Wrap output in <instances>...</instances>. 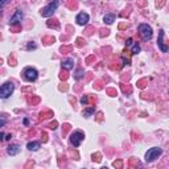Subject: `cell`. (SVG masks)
I'll list each match as a JSON object with an SVG mask.
<instances>
[{"label":"cell","instance_id":"1","mask_svg":"<svg viewBox=\"0 0 169 169\" xmlns=\"http://www.w3.org/2000/svg\"><path fill=\"white\" fill-rule=\"evenodd\" d=\"M58 7H60V0H53V2H50L46 7L42 8L40 11V13H41V16H44V17H50V16H53V13L56 12Z\"/></svg>","mask_w":169,"mask_h":169},{"label":"cell","instance_id":"2","mask_svg":"<svg viewBox=\"0 0 169 169\" xmlns=\"http://www.w3.org/2000/svg\"><path fill=\"white\" fill-rule=\"evenodd\" d=\"M13 88H15V85L12 82H6L4 85H2L0 86V98L2 99L9 98L11 94L13 92Z\"/></svg>","mask_w":169,"mask_h":169},{"label":"cell","instance_id":"3","mask_svg":"<svg viewBox=\"0 0 169 169\" xmlns=\"http://www.w3.org/2000/svg\"><path fill=\"white\" fill-rule=\"evenodd\" d=\"M161 153H163V149H161V148H159V147L151 148V149H148V152L145 153V161H147V163L155 161V160L157 159Z\"/></svg>","mask_w":169,"mask_h":169},{"label":"cell","instance_id":"4","mask_svg":"<svg viewBox=\"0 0 169 169\" xmlns=\"http://www.w3.org/2000/svg\"><path fill=\"white\" fill-rule=\"evenodd\" d=\"M139 33H140V36L143 37V40H144V41L151 40L152 36H153L152 28L148 24H140V25H139Z\"/></svg>","mask_w":169,"mask_h":169},{"label":"cell","instance_id":"5","mask_svg":"<svg viewBox=\"0 0 169 169\" xmlns=\"http://www.w3.org/2000/svg\"><path fill=\"white\" fill-rule=\"evenodd\" d=\"M83 140H85V133L82 131H74V132L70 135V143H71V145H74V147H79Z\"/></svg>","mask_w":169,"mask_h":169},{"label":"cell","instance_id":"6","mask_svg":"<svg viewBox=\"0 0 169 169\" xmlns=\"http://www.w3.org/2000/svg\"><path fill=\"white\" fill-rule=\"evenodd\" d=\"M24 78L27 79L28 82H35L37 78H39V71H37L35 67H27L24 70Z\"/></svg>","mask_w":169,"mask_h":169},{"label":"cell","instance_id":"7","mask_svg":"<svg viewBox=\"0 0 169 169\" xmlns=\"http://www.w3.org/2000/svg\"><path fill=\"white\" fill-rule=\"evenodd\" d=\"M24 15H23V11L21 9H16L15 13L12 15V17L9 19V25H17L21 23V20H23Z\"/></svg>","mask_w":169,"mask_h":169},{"label":"cell","instance_id":"8","mask_svg":"<svg viewBox=\"0 0 169 169\" xmlns=\"http://www.w3.org/2000/svg\"><path fill=\"white\" fill-rule=\"evenodd\" d=\"M164 29H160L159 31V40H157V45H159V48L160 50H161L163 53H167L168 52V46L165 45V41H164Z\"/></svg>","mask_w":169,"mask_h":169},{"label":"cell","instance_id":"9","mask_svg":"<svg viewBox=\"0 0 169 169\" xmlns=\"http://www.w3.org/2000/svg\"><path fill=\"white\" fill-rule=\"evenodd\" d=\"M88 20H90V17H88V15L85 13V12H79L77 15V17H75V21H77L79 25H86L88 23Z\"/></svg>","mask_w":169,"mask_h":169},{"label":"cell","instance_id":"10","mask_svg":"<svg viewBox=\"0 0 169 169\" xmlns=\"http://www.w3.org/2000/svg\"><path fill=\"white\" fill-rule=\"evenodd\" d=\"M19 152H20V145H17V144H12L7 148V153L9 156H16Z\"/></svg>","mask_w":169,"mask_h":169},{"label":"cell","instance_id":"11","mask_svg":"<svg viewBox=\"0 0 169 169\" xmlns=\"http://www.w3.org/2000/svg\"><path fill=\"white\" fill-rule=\"evenodd\" d=\"M62 67L65 70H71L74 67V60H71V58H69V60H65L62 61Z\"/></svg>","mask_w":169,"mask_h":169},{"label":"cell","instance_id":"12","mask_svg":"<svg viewBox=\"0 0 169 169\" xmlns=\"http://www.w3.org/2000/svg\"><path fill=\"white\" fill-rule=\"evenodd\" d=\"M27 148L29 151H39L41 148V144L39 141H31V143H28V144H27Z\"/></svg>","mask_w":169,"mask_h":169},{"label":"cell","instance_id":"13","mask_svg":"<svg viewBox=\"0 0 169 169\" xmlns=\"http://www.w3.org/2000/svg\"><path fill=\"white\" fill-rule=\"evenodd\" d=\"M103 21L106 24H112L114 21H115V15L114 13H107V15H104V17H103Z\"/></svg>","mask_w":169,"mask_h":169},{"label":"cell","instance_id":"14","mask_svg":"<svg viewBox=\"0 0 169 169\" xmlns=\"http://www.w3.org/2000/svg\"><path fill=\"white\" fill-rule=\"evenodd\" d=\"M94 112H95V107H90V108H87L86 111L83 112V116L85 118H88V116H91Z\"/></svg>","mask_w":169,"mask_h":169},{"label":"cell","instance_id":"15","mask_svg":"<svg viewBox=\"0 0 169 169\" xmlns=\"http://www.w3.org/2000/svg\"><path fill=\"white\" fill-rule=\"evenodd\" d=\"M83 74H85V71L82 69H78L77 71H75V75H74V78L75 79H81L83 77Z\"/></svg>","mask_w":169,"mask_h":169},{"label":"cell","instance_id":"16","mask_svg":"<svg viewBox=\"0 0 169 169\" xmlns=\"http://www.w3.org/2000/svg\"><path fill=\"white\" fill-rule=\"evenodd\" d=\"M139 52H140V46H139V44H133L132 45V53L133 54H137Z\"/></svg>","mask_w":169,"mask_h":169},{"label":"cell","instance_id":"17","mask_svg":"<svg viewBox=\"0 0 169 169\" xmlns=\"http://www.w3.org/2000/svg\"><path fill=\"white\" fill-rule=\"evenodd\" d=\"M87 102H88V96H87V95L82 96V98H81V103H82V104H87Z\"/></svg>","mask_w":169,"mask_h":169},{"label":"cell","instance_id":"18","mask_svg":"<svg viewBox=\"0 0 169 169\" xmlns=\"http://www.w3.org/2000/svg\"><path fill=\"white\" fill-rule=\"evenodd\" d=\"M9 2H11V0H0V8H3L4 6H7Z\"/></svg>","mask_w":169,"mask_h":169},{"label":"cell","instance_id":"19","mask_svg":"<svg viewBox=\"0 0 169 169\" xmlns=\"http://www.w3.org/2000/svg\"><path fill=\"white\" fill-rule=\"evenodd\" d=\"M6 123H7V119H6V118H4V116H0V127H3Z\"/></svg>","mask_w":169,"mask_h":169},{"label":"cell","instance_id":"20","mask_svg":"<svg viewBox=\"0 0 169 169\" xmlns=\"http://www.w3.org/2000/svg\"><path fill=\"white\" fill-rule=\"evenodd\" d=\"M36 48H37L36 44H32V42H29L28 46H27V49H28V50H31V49H36Z\"/></svg>","mask_w":169,"mask_h":169},{"label":"cell","instance_id":"21","mask_svg":"<svg viewBox=\"0 0 169 169\" xmlns=\"http://www.w3.org/2000/svg\"><path fill=\"white\" fill-rule=\"evenodd\" d=\"M126 44H127V46L132 45V39H128V40H127V42H126Z\"/></svg>","mask_w":169,"mask_h":169},{"label":"cell","instance_id":"22","mask_svg":"<svg viewBox=\"0 0 169 169\" xmlns=\"http://www.w3.org/2000/svg\"><path fill=\"white\" fill-rule=\"evenodd\" d=\"M11 137H12V135L11 133H8L6 137H4V140H11Z\"/></svg>","mask_w":169,"mask_h":169},{"label":"cell","instance_id":"23","mask_svg":"<svg viewBox=\"0 0 169 169\" xmlns=\"http://www.w3.org/2000/svg\"><path fill=\"white\" fill-rule=\"evenodd\" d=\"M0 140H4V132H0Z\"/></svg>","mask_w":169,"mask_h":169}]
</instances>
